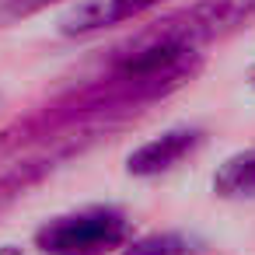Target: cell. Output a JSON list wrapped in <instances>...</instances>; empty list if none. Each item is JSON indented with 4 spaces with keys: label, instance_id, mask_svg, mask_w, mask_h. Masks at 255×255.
Instances as JSON below:
<instances>
[{
    "label": "cell",
    "instance_id": "obj_2",
    "mask_svg": "<svg viewBox=\"0 0 255 255\" xmlns=\"http://www.w3.org/2000/svg\"><path fill=\"white\" fill-rule=\"evenodd\" d=\"M129 217L119 206H84L60 213L35 231V245L46 255H102L129 241Z\"/></svg>",
    "mask_w": 255,
    "mask_h": 255
},
{
    "label": "cell",
    "instance_id": "obj_5",
    "mask_svg": "<svg viewBox=\"0 0 255 255\" xmlns=\"http://www.w3.org/2000/svg\"><path fill=\"white\" fill-rule=\"evenodd\" d=\"M213 192L220 199H252L255 196V147L231 154L217 175H213Z\"/></svg>",
    "mask_w": 255,
    "mask_h": 255
},
{
    "label": "cell",
    "instance_id": "obj_3",
    "mask_svg": "<svg viewBox=\"0 0 255 255\" xmlns=\"http://www.w3.org/2000/svg\"><path fill=\"white\" fill-rule=\"evenodd\" d=\"M199 143H203V129H199V126H175V129H164L161 136L147 140L143 147H136V150L126 157V171L136 175V178L164 175V171H171L182 157H189Z\"/></svg>",
    "mask_w": 255,
    "mask_h": 255
},
{
    "label": "cell",
    "instance_id": "obj_7",
    "mask_svg": "<svg viewBox=\"0 0 255 255\" xmlns=\"http://www.w3.org/2000/svg\"><path fill=\"white\" fill-rule=\"evenodd\" d=\"M49 4H60V0H0V25H11V21L32 18V14L46 11Z\"/></svg>",
    "mask_w": 255,
    "mask_h": 255
},
{
    "label": "cell",
    "instance_id": "obj_9",
    "mask_svg": "<svg viewBox=\"0 0 255 255\" xmlns=\"http://www.w3.org/2000/svg\"><path fill=\"white\" fill-rule=\"evenodd\" d=\"M248 81H252V88H255V67H252V77H248Z\"/></svg>",
    "mask_w": 255,
    "mask_h": 255
},
{
    "label": "cell",
    "instance_id": "obj_1",
    "mask_svg": "<svg viewBox=\"0 0 255 255\" xmlns=\"http://www.w3.org/2000/svg\"><path fill=\"white\" fill-rule=\"evenodd\" d=\"M255 21V0H196L178 11H168L154 25H147L136 39L164 42L182 49H199L213 39L234 35Z\"/></svg>",
    "mask_w": 255,
    "mask_h": 255
},
{
    "label": "cell",
    "instance_id": "obj_6",
    "mask_svg": "<svg viewBox=\"0 0 255 255\" xmlns=\"http://www.w3.org/2000/svg\"><path fill=\"white\" fill-rule=\"evenodd\" d=\"M192 252V241L185 234H147L140 241H129L126 245V255H189Z\"/></svg>",
    "mask_w": 255,
    "mask_h": 255
},
{
    "label": "cell",
    "instance_id": "obj_8",
    "mask_svg": "<svg viewBox=\"0 0 255 255\" xmlns=\"http://www.w3.org/2000/svg\"><path fill=\"white\" fill-rule=\"evenodd\" d=\"M0 255H25L18 245H0Z\"/></svg>",
    "mask_w": 255,
    "mask_h": 255
},
{
    "label": "cell",
    "instance_id": "obj_4",
    "mask_svg": "<svg viewBox=\"0 0 255 255\" xmlns=\"http://www.w3.org/2000/svg\"><path fill=\"white\" fill-rule=\"evenodd\" d=\"M164 0H81L77 7H70L60 21L63 35H95L112 25L133 21L154 7H161Z\"/></svg>",
    "mask_w": 255,
    "mask_h": 255
}]
</instances>
